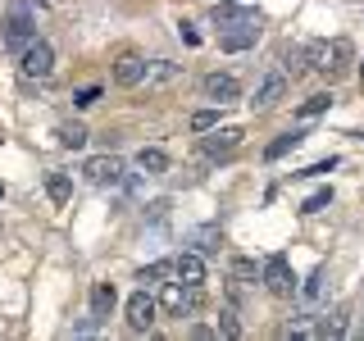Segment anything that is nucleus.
<instances>
[{
  "label": "nucleus",
  "instance_id": "1",
  "mask_svg": "<svg viewBox=\"0 0 364 341\" xmlns=\"http://www.w3.org/2000/svg\"><path fill=\"white\" fill-rule=\"evenodd\" d=\"M0 41H5L9 50H23V45H32V41H37V18H32V9H28V5H9Z\"/></svg>",
  "mask_w": 364,
  "mask_h": 341
},
{
  "label": "nucleus",
  "instance_id": "2",
  "mask_svg": "<svg viewBox=\"0 0 364 341\" xmlns=\"http://www.w3.org/2000/svg\"><path fill=\"white\" fill-rule=\"evenodd\" d=\"M18 73L28 77V82H32V77H37V82H41V77H50L55 73V45L50 41L23 45V50H18Z\"/></svg>",
  "mask_w": 364,
  "mask_h": 341
},
{
  "label": "nucleus",
  "instance_id": "3",
  "mask_svg": "<svg viewBox=\"0 0 364 341\" xmlns=\"http://www.w3.org/2000/svg\"><path fill=\"white\" fill-rule=\"evenodd\" d=\"M123 173H128V164H123L119 155H91L82 164V178L91 182V187H119Z\"/></svg>",
  "mask_w": 364,
  "mask_h": 341
},
{
  "label": "nucleus",
  "instance_id": "4",
  "mask_svg": "<svg viewBox=\"0 0 364 341\" xmlns=\"http://www.w3.org/2000/svg\"><path fill=\"white\" fill-rule=\"evenodd\" d=\"M259 282L273 291V296H296V273L287 264V255H269L259 264Z\"/></svg>",
  "mask_w": 364,
  "mask_h": 341
},
{
  "label": "nucleus",
  "instance_id": "5",
  "mask_svg": "<svg viewBox=\"0 0 364 341\" xmlns=\"http://www.w3.org/2000/svg\"><path fill=\"white\" fill-rule=\"evenodd\" d=\"M259 41V14H246V18H237V23H228V28L219 32V45L223 50H250V45Z\"/></svg>",
  "mask_w": 364,
  "mask_h": 341
},
{
  "label": "nucleus",
  "instance_id": "6",
  "mask_svg": "<svg viewBox=\"0 0 364 341\" xmlns=\"http://www.w3.org/2000/svg\"><path fill=\"white\" fill-rule=\"evenodd\" d=\"M123 314H128V328H132V332H151V328H155V314H159V305H155L151 296H146V287H141V291H132V296H128Z\"/></svg>",
  "mask_w": 364,
  "mask_h": 341
},
{
  "label": "nucleus",
  "instance_id": "7",
  "mask_svg": "<svg viewBox=\"0 0 364 341\" xmlns=\"http://www.w3.org/2000/svg\"><path fill=\"white\" fill-rule=\"evenodd\" d=\"M242 141H246L242 128H210V132H205V155H210V159H228L232 151H242Z\"/></svg>",
  "mask_w": 364,
  "mask_h": 341
},
{
  "label": "nucleus",
  "instance_id": "8",
  "mask_svg": "<svg viewBox=\"0 0 364 341\" xmlns=\"http://www.w3.org/2000/svg\"><path fill=\"white\" fill-rule=\"evenodd\" d=\"M159 305L182 318L187 310H196V287H187V282H159Z\"/></svg>",
  "mask_w": 364,
  "mask_h": 341
},
{
  "label": "nucleus",
  "instance_id": "9",
  "mask_svg": "<svg viewBox=\"0 0 364 341\" xmlns=\"http://www.w3.org/2000/svg\"><path fill=\"white\" fill-rule=\"evenodd\" d=\"M205 100H214V105H232V100H242V82H237L232 73H210L200 82Z\"/></svg>",
  "mask_w": 364,
  "mask_h": 341
},
{
  "label": "nucleus",
  "instance_id": "10",
  "mask_svg": "<svg viewBox=\"0 0 364 341\" xmlns=\"http://www.w3.org/2000/svg\"><path fill=\"white\" fill-rule=\"evenodd\" d=\"M282 96H287V77H282V73H264L255 82V100H250V105H255V109H273Z\"/></svg>",
  "mask_w": 364,
  "mask_h": 341
},
{
  "label": "nucleus",
  "instance_id": "11",
  "mask_svg": "<svg viewBox=\"0 0 364 341\" xmlns=\"http://www.w3.org/2000/svg\"><path fill=\"white\" fill-rule=\"evenodd\" d=\"M114 82L119 87H141L146 82V60L141 55H119V60H114Z\"/></svg>",
  "mask_w": 364,
  "mask_h": 341
},
{
  "label": "nucleus",
  "instance_id": "12",
  "mask_svg": "<svg viewBox=\"0 0 364 341\" xmlns=\"http://www.w3.org/2000/svg\"><path fill=\"white\" fill-rule=\"evenodd\" d=\"M173 278L187 282V287H200V282H205V255H196V250H182V255L173 259Z\"/></svg>",
  "mask_w": 364,
  "mask_h": 341
},
{
  "label": "nucleus",
  "instance_id": "13",
  "mask_svg": "<svg viewBox=\"0 0 364 341\" xmlns=\"http://www.w3.org/2000/svg\"><path fill=\"white\" fill-rule=\"evenodd\" d=\"M350 64H355V45H350L346 37H333V41H328V73H323V77L346 73Z\"/></svg>",
  "mask_w": 364,
  "mask_h": 341
},
{
  "label": "nucleus",
  "instance_id": "14",
  "mask_svg": "<svg viewBox=\"0 0 364 341\" xmlns=\"http://www.w3.org/2000/svg\"><path fill=\"white\" fill-rule=\"evenodd\" d=\"M187 246L196 250V255H214V250L223 246V232L214 223H200V227H191V232H187Z\"/></svg>",
  "mask_w": 364,
  "mask_h": 341
},
{
  "label": "nucleus",
  "instance_id": "15",
  "mask_svg": "<svg viewBox=\"0 0 364 341\" xmlns=\"http://www.w3.org/2000/svg\"><path fill=\"white\" fill-rule=\"evenodd\" d=\"M119 305L114 282H91V318H109V310Z\"/></svg>",
  "mask_w": 364,
  "mask_h": 341
},
{
  "label": "nucleus",
  "instance_id": "16",
  "mask_svg": "<svg viewBox=\"0 0 364 341\" xmlns=\"http://www.w3.org/2000/svg\"><path fill=\"white\" fill-rule=\"evenodd\" d=\"M136 168H141L146 178H159V173H168V155L159 151V146H141V151H136Z\"/></svg>",
  "mask_w": 364,
  "mask_h": 341
},
{
  "label": "nucleus",
  "instance_id": "17",
  "mask_svg": "<svg viewBox=\"0 0 364 341\" xmlns=\"http://www.w3.org/2000/svg\"><path fill=\"white\" fill-rule=\"evenodd\" d=\"M341 332H346V310H333V314H323L314 323V337L318 341H337Z\"/></svg>",
  "mask_w": 364,
  "mask_h": 341
},
{
  "label": "nucleus",
  "instance_id": "18",
  "mask_svg": "<svg viewBox=\"0 0 364 341\" xmlns=\"http://www.w3.org/2000/svg\"><path fill=\"white\" fill-rule=\"evenodd\" d=\"M301 141H305V132H301V128H291V132L273 136V141L264 146V159H269V164H273V159H282V155H287V151H296V146H301Z\"/></svg>",
  "mask_w": 364,
  "mask_h": 341
},
{
  "label": "nucleus",
  "instance_id": "19",
  "mask_svg": "<svg viewBox=\"0 0 364 341\" xmlns=\"http://www.w3.org/2000/svg\"><path fill=\"white\" fill-rule=\"evenodd\" d=\"M333 91H314L310 100H301V105H296V119H318V114H328L333 109Z\"/></svg>",
  "mask_w": 364,
  "mask_h": 341
},
{
  "label": "nucleus",
  "instance_id": "20",
  "mask_svg": "<svg viewBox=\"0 0 364 341\" xmlns=\"http://www.w3.org/2000/svg\"><path fill=\"white\" fill-rule=\"evenodd\" d=\"M55 136H60V146H64V151H82V146H87V128H82V123H64V128L60 132H55Z\"/></svg>",
  "mask_w": 364,
  "mask_h": 341
},
{
  "label": "nucleus",
  "instance_id": "21",
  "mask_svg": "<svg viewBox=\"0 0 364 341\" xmlns=\"http://www.w3.org/2000/svg\"><path fill=\"white\" fill-rule=\"evenodd\" d=\"M278 64H282V68H278L282 77H301V73H305V50H301V45H287Z\"/></svg>",
  "mask_w": 364,
  "mask_h": 341
},
{
  "label": "nucleus",
  "instance_id": "22",
  "mask_svg": "<svg viewBox=\"0 0 364 341\" xmlns=\"http://www.w3.org/2000/svg\"><path fill=\"white\" fill-rule=\"evenodd\" d=\"M246 14H255V9H242V5H210V23H214V28H228V23H237V18H246Z\"/></svg>",
  "mask_w": 364,
  "mask_h": 341
},
{
  "label": "nucleus",
  "instance_id": "23",
  "mask_svg": "<svg viewBox=\"0 0 364 341\" xmlns=\"http://www.w3.org/2000/svg\"><path fill=\"white\" fill-rule=\"evenodd\" d=\"M46 191H50L55 205H68V196H73V182H68V173H46Z\"/></svg>",
  "mask_w": 364,
  "mask_h": 341
},
{
  "label": "nucleus",
  "instance_id": "24",
  "mask_svg": "<svg viewBox=\"0 0 364 341\" xmlns=\"http://www.w3.org/2000/svg\"><path fill=\"white\" fill-rule=\"evenodd\" d=\"M178 73H182V68H178L173 60H155V64H146V82H159V87H164V82H173Z\"/></svg>",
  "mask_w": 364,
  "mask_h": 341
},
{
  "label": "nucleus",
  "instance_id": "25",
  "mask_svg": "<svg viewBox=\"0 0 364 341\" xmlns=\"http://www.w3.org/2000/svg\"><path fill=\"white\" fill-rule=\"evenodd\" d=\"M219 332H223V337H242V318H237L232 305H228V310H219Z\"/></svg>",
  "mask_w": 364,
  "mask_h": 341
},
{
  "label": "nucleus",
  "instance_id": "26",
  "mask_svg": "<svg viewBox=\"0 0 364 341\" xmlns=\"http://www.w3.org/2000/svg\"><path fill=\"white\" fill-rule=\"evenodd\" d=\"M328 205H333V187H318L314 196L301 205V214H318V210H328Z\"/></svg>",
  "mask_w": 364,
  "mask_h": 341
},
{
  "label": "nucleus",
  "instance_id": "27",
  "mask_svg": "<svg viewBox=\"0 0 364 341\" xmlns=\"http://www.w3.org/2000/svg\"><path fill=\"white\" fill-rule=\"evenodd\" d=\"M210 128H219V109H196L191 114V132H210Z\"/></svg>",
  "mask_w": 364,
  "mask_h": 341
},
{
  "label": "nucleus",
  "instance_id": "28",
  "mask_svg": "<svg viewBox=\"0 0 364 341\" xmlns=\"http://www.w3.org/2000/svg\"><path fill=\"white\" fill-rule=\"evenodd\" d=\"M168 273H173V264H164V259H159V264H151V269H141V273H136V282H141V287H151V282L168 278Z\"/></svg>",
  "mask_w": 364,
  "mask_h": 341
},
{
  "label": "nucleus",
  "instance_id": "29",
  "mask_svg": "<svg viewBox=\"0 0 364 341\" xmlns=\"http://www.w3.org/2000/svg\"><path fill=\"white\" fill-rule=\"evenodd\" d=\"M96 100H100V87H82V91L73 96V105H77V109H91Z\"/></svg>",
  "mask_w": 364,
  "mask_h": 341
},
{
  "label": "nucleus",
  "instance_id": "30",
  "mask_svg": "<svg viewBox=\"0 0 364 341\" xmlns=\"http://www.w3.org/2000/svg\"><path fill=\"white\" fill-rule=\"evenodd\" d=\"M323 278H328V273H323V269H318V273H314V278H310V287H305V291H301V296H305V301H318V296H323Z\"/></svg>",
  "mask_w": 364,
  "mask_h": 341
},
{
  "label": "nucleus",
  "instance_id": "31",
  "mask_svg": "<svg viewBox=\"0 0 364 341\" xmlns=\"http://www.w3.org/2000/svg\"><path fill=\"white\" fill-rule=\"evenodd\" d=\"M333 168H337V159H323V164H310L301 178H323V173H333Z\"/></svg>",
  "mask_w": 364,
  "mask_h": 341
},
{
  "label": "nucleus",
  "instance_id": "32",
  "mask_svg": "<svg viewBox=\"0 0 364 341\" xmlns=\"http://www.w3.org/2000/svg\"><path fill=\"white\" fill-rule=\"evenodd\" d=\"M178 37H182V41H187V45H200V32H196V28H191V23H178Z\"/></svg>",
  "mask_w": 364,
  "mask_h": 341
},
{
  "label": "nucleus",
  "instance_id": "33",
  "mask_svg": "<svg viewBox=\"0 0 364 341\" xmlns=\"http://www.w3.org/2000/svg\"><path fill=\"white\" fill-rule=\"evenodd\" d=\"M232 278H255V264L250 259H232Z\"/></svg>",
  "mask_w": 364,
  "mask_h": 341
},
{
  "label": "nucleus",
  "instance_id": "34",
  "mask_svg": "<svg viewBox=\"0 0 364 341\" xmlns=\"http://www.w3.org/2000/svg\"><path fill=\"white\" fill-rule=\"evenodd\" d=\"M191 337H196V341H210V337H214V328H205V323H196V328H191Z\"/></svg>",
  "mask_w": 364,
  "mask_h": 341
},
{
  "label": "nucleus",
  "instance_id": "35",
  "mask_svg": "<svg viewBox=\"0 0 364 341\" xmlns=\"http://www.w3.org/2000/svg\"><path fill=\"white\" fill-rule=\"evenodd\" d=\"M0 196H5V187H0Z\"/></svg>",
  "mask_w": 364,
  "mask_h": 341
}]
</instances>
